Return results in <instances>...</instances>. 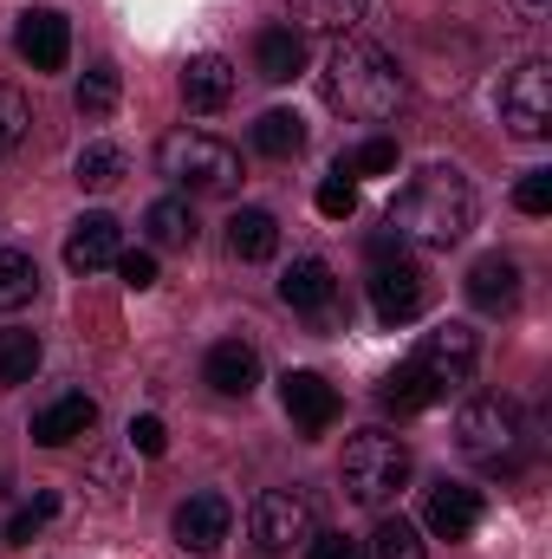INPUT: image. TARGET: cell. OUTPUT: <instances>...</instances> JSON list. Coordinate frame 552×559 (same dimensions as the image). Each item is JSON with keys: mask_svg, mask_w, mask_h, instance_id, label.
I'll list each match as a JSON object with an SVG mask.
<instances>
[{"mask_svg": "<svg viewBox=\"0 0 552 559\" xmlns=\"http://www.w3.org/2000/svg\"><path fill=\"white\" fill-rule=\"evenodd\" d=\"M514 209H520V215H547L552 209V169H527V176L514 182Z\"/></svg>", "mask_w": 552, "mask_h": 559, "instance_id": "obj_35", "label": "cell"}, {"mask_svg": "<svg viewBox=\"0 0 552 559\" xmlns=\"http://www.w3.org/2000/svg\"><path fill=\"white\" fill-rule=\"evenodd\" d=\"M143 228H149V248H195V209L182 195H163L143 209Z\"/></svg>", "mask_w": 552, "mask_h": 559, "instance_id": "obj_23", "label": "cell"}, {"mask_svg": "<svg viewBox=\"0 0 552 559\" xmlns=\"http://www.w3.org/2000/svg\"><path fill=\"white\" fill-rule=\"evenodd\" d=\"M33 371H39V338L0 332V384H33Z\"/></svg>", "mask_w": 552, "mask_h": 559, "instance_id": "obj_30", "label": "cell"}, {"mask_svg": "<svg viewBox=\"0 0 552 559\" xmlns=\"http://www.w3.org/2000/svg\"><path fill=\"white\" fill-rule=\"evenodd\" d=\"M248 527H254V540H261L267 554H292V547H305V540L319 534L312 495H305V488H267V495H254Z\"/></svg>", "mask_w": 552, "mask_h": 559, "instance_id": "obj_6", "label": "cell"}, {"mask_svg": "<svg viewBox=\"0 0 552 559\" xmlns=\"http://www.w3.org/2000/svg\"><path fill=\"white\" fill-rule=\"evenodd\" d=\"M435 397H442V391H435V384H429L416 365H397V371L377 384V404H384L391 417H416V411H429Z\"/></svg>", "mask_w": 552, "mask_h": 559, "instance_id": "obj_25", "label": "cell"}, {"mask_svg": "<svg viewBox=\"0 0 552 559\" xmlns=\"http://www.w3.org/2000/svg\"><path fill=\"white\" fill-rule=\"evenodd\" d=\"M202 378H208V391H221V397H248V391L261 384V352H254L248 338H221V345H208Z\"/></svg>", "mask_w": 552, "mask_h": 559, "instance_id": "obj_15", "label": "cell"}, {"mask_svg": "<svg viewBox=\"0 0 552 559\" xmlns=\"http://www.w3.org/2000/svg\"><path fill=\"white\" fill-rule=\"evenodd\" d=\"M422 527H429L435 540H468V534L481 527V495L461 488V481H435L429 501H422Z\"/></svg>", "mask_w": 552, "mask_h": 559, "instance_id": "obj_14", "label": "cell"}, {"mask_svg": "<svg viewBox=\"0 0 552 559\" xmlns=\"http://www.w3.org/2000/svg\"><path fill=\"white\" fill-rule=\"evenodd\" d=\"M455 449L481 468V475H514L527 462V417L507 397H475L455 417Z\"/></svg>", "mask_w": 552, "mask_h": 559, "instance_id": "obj_4", "label": "cell"}, {"mask_svg": "<svg viewBox=\"0 0 552 559\" xmlns=\"http://www.w3.org/2000/svg\"><path fill=\"white\" fill-rule=\"evenodd\" d=\"M156 169L176 182V189H195V195H228L241 182V156L208 131H169L156 143Z\"/></svg>", "mask_w": 552, "mask_h": 559, "instance_id": "obj_5", "label": "cell"}, {"mask_svg": "<svg viewBox=\"0 0 552 559\" xmlns=\"http://www.w3.org/2000/svg\"><path fill=\"white\" fill-rule=\"evenodd\" d=\"M228 98H235V66L221 52H195L182 66V105L189 111H221Z\"/></svg>", "mask_w": 552, "mask_h": 559, "instance_id": "obj_18", "label": "cell"}, {"mask_svg": "<svg viewBox=\"0 0 552 559\" xmlns=\"http://www.w3.org/2000/svg\"><path fill=\"white\" fill-rule=\"evenodd\" d=\"M319 92H325V105H332L338 118H351V124H384V118H397V105H404V72H397L371 39H338L332 59H325V72H319Z\"/></svg>", "mask_w": 552, "mask_h": 559, "instance_id": "obj_2", "label": "cell"}, {"mask_svg": "<svg viewBox=\"0 0 552 559\" xmlns=\"http://www.w3.org/2000/svg\"><path fill=\"white\" fill-rule=\"evenodd\" d=\"M228 254H235V261H274L279 254V222L267 209H235V215H228Z\"/></svg>", "mask_w": 552, "mask_h": 559, "instance_id": "obj_20", "label": "cell"}, {"mask_svg": "<svg viewBox=\"0 0 552 559\" xmlns=\"http://www.w3.org/2000/svg\"><path fill=\"white\" fill-rule=\"evenodd\" d=\"M118 274H124L131 293H149V286H156V254H149V248H124V254H118Z\"/></svg>", "mask_w": 552, "mask_h": 559, "instance_id": "obj_36", "label": "cell"}, {"mask_svg": "<svg viewBox=\"0 0 552 559\" xmlns=\"http://www.w3.org/2000/svg\"><path fill=\"white\" fill-rule=\"evenodd\" d=\"M305 559H358V540H345V534H312V540H305Z\"/></svg>", "mask_w": 552, "mask_h": 559, "instance_id": "obj_38", "label": "cell"}, {"mask_svg": "<svg viewBox=\"0 0 552 559\" xmlns=\"http://www.w3.org/2000/svg\"><path fill=\"white\" fill-rule=\"evenodd\" d=\"M358 559H422V540H416V527L404 514H384V521L371 527V540H364Z\"/></svg>", "mask_w": 552, "mask_h": 559, "instance_id": "obj_29", "label": "cell"}, {"mask_svg": "<svg viewBox=\"0 0 552 559\" xmlns=\"http://www.w3.org/2000/svg\"><path fill=\"white\" fill-rule=\"evenodd\" d=\"M26 124H33V105H26L13 85H0V156H13V150H20Z\"/></svg>", "mask_w": 552, "mask_h": 559, "instance_id": "obj_33", "label": "cell"}, {"mask_svg": "<svg viewBox=\"0 0 552 559\" xmlns=\"http://www.w3.org/2000/svg\"><path fill=\"white\" fill-rule=\"evenodd\" d=\"M72 176H79V189L111 195V189L131 176V156H124L118 143H85V150H79V163H72Z\"/></svg>", "mask_w": 552, "mask_h": 559, "instance_id": "obj_22", "label": "cell"}, {"mask_svg": "<svg viewBox=\"0 0 552 559\" xmlns=\"http://www.w3.org/2000/svg\"><path fill=\"white\" fill-rule=\"evenodd\" d=\"M279 404H286V417L299 423L305 436H325V429L338 423V391H332L319 371H286V378H279Z\"/></svg>", "mask_w": 552, "mask_h": 559, "instance_id": "obj_13", "label": "cell"}, {"mask_svg": "<svg viewBox=\"0 0 552 559\" xmlns=\"http://www.w3.org/2000/svg\"><path fill=\"white\" fill-rule=\"evenodd\" d=\"M52 514H59V495L46 488V495H33V501H26V508H20V514L7 521V540H33V534H39V527H46Z\"/></svg>", "mask_w": 552, "mask_h": 559, "instance_id": "obj_34", "label": "cell"}, {"mask_svg": "<svg viewBox=\"0 0 552 559\" xmlns=\"http://www.w3.org/2000/svg\"><path fill=\"white\" fill-rule=\"evenodd\" d=\"M468 306L488 312V319L514 312V306H520V267H514L507 254H481V261L468 267Z\"/></svg>", "mask_w": 552, "mask_h": 559, "instance_id": "obj_16", "label": "cell"}, {"mask_svg": "<svg viewBox=\"0 0 552 559\" xmlns=\"http://www.w3.org/2000/svg\"><path fill=\"white\" fill-rule=\"evenodd\" d=\"M228 527H235V508H228L221 495H189V501L176 508V521H169L176 547H189V554H215V547L228 540Z\"/></svg>", "mask_w": 552, "mask_h": 559, "instance_id": "obj_12", "label": "cell"}, {"mask_svg": "<svg viewBox=\"0 0 552 559\" xmlns=\"http://www.w3.org/2000/svg\"><path fill=\"white\" fill-rule=\"evenodd\" d=\"M254 66H261L267 85L299 79V72H305V33H292V26H261V33H254Z\"/></svg>", "mask_w": 552, "mask_h": 559, "instance_id": "obj_19", "label": "cell"}, {"mask_svg": "<svg viewBox=\"0 0 552 559\" xmlns=\"http://www.w3.org/2000/svg\"><path fill=\"white\" fill-rule=\"evenodd\" d=\"M131 449H137V455H163V449H169V429L156 417H131Z\"/></svg>", "mask_w": 552, "mask_h": 559, "instance_id": "obj_37", "label": "cell"}, {"mask_svg": "<svg viewBox=\"0 0 552 559\" xmlns=\"http://www.w3.org/2000/svg\"><path fill=\"white\" fill-rule=\"evenodd\" d=\"M410 365L435 384V391H455V384L475 378V365H481V338H475L468 325H435V332H422V345H416Z\"/></svg>", "mask_w": 552, "mask_h": 559, "instance_id": "obj_8", "label": "cell"}, {"mask_svg": "<svg viewBox=\"0 0 552 559\" xmlns=\"http://www.w3.org/2000/svg\"><path fill=\"white\" fill-rule=\"evenodd\" d=\"M501 124L514 138H547L552 131V66L547 59H527L501 79Z\"/></svg>", "mask_w": 552, "mask_h": 559, "instance_id": "obj_7", "label": "cell"}, {"mask_svg": "<svg viewBox=\"0 0 552 559\" xmlns=\"http://www.w3.org/2000/svg\"><path fill=\"white\" fill-rule=\"evenodd\" d=\"M332 293H338V280H332L325 261H292V267L279 274V299H286L292 312H325Z\"/></svg>", "mask_w": 552, "mask_h": 559, "instance_id": "obj_21", "label": "cell"}, {"mask_svg": "<svg viewBox=\"0 0 552 559\" xmlns=\"http://www.w3.org/2000/svg\"><path fill=\"white\" fill-rule=\"evenodd\" d=\"M429 306V280L410 254H391V261H371V312L384 325H410L416 312Z\"/></svg>", "mask_w": 552, "mask_h": 559, "instance_id": "obj_9", "label": "cell"}, {"mask_svg": "<svg viewBox=\"0 0 552 559\" xmlns=\"http://www.w3.org/2000/svg\"><path fill=\"white\" fill-rule=\"evenodd\" d=\"M338 169H345V176H391V169H397V143L391 138L358 143L351 156H338Z\"/></svg>", "mask_w": 552, "mask_h": 559, "instance_id": "obj_32", "label": "cell"}, {"mask_svg": "<svg viewBox=\"0 0 552 559\" xmlns=\"http://www.w3.org/2000/svg\"><path fill=\"white\" fill-rule=\"evenodd\" d=\"M13 46H20V59L33 72H59L72 59V20L52 13V7H26L20 26H13Z\"/></svg>", "mask_w": 552, "mask_h": 559, "instance_id": "obj_10", "label": "cell"}, {"mask_svg": "<svg viewBox=\"0 0 552 559\" xmlns=\"http://www.w3.org/2000/svg\"><path fill=\"white\" fill-rule=\"evenodd\" d=\"M33 293H39V267H33V254H26V248H0V312L33 306Z\"/></svg>", "mask_w": 552, "mask_h": 559, "instance_id": "obj_28", "label": "cell"}, {"mask_svg": "<svg viewBox=\"0 0 552 559\" xmlns=\"http://www.w3.org/2000/svg\"><path fill=\"white\" fill-rule=\"evenodd\" d=\"M319 215H325V222H351V215H358V176L332 169V176L319 182Z\"/></svg>", "mask_w": 552, "mask_h": 559, "instance_id": "obj_31", "label": "cell"}, {"mask_svg": "<svg viewBox=\"0 0 552 559\" xmlns=\"http://www.w3.org/2000/svg\"><path fill=\"white\" fill-rule=\"evenodd\" d=\"M364 20V0H292V33H351Z\"/></svg>", "mask_w": 552, "mask_h": 559, "instance_id": "obj_24", "label": "cell"}, {"mask_svg": "<svg viewBox=\"0 0 552 559\" xmlns=\"http://www.w3.org/2000/svg\"><path fill=\"white\" fill-rule=\"evenodd\" d=\"M410 442L391 436V429H358L345 442V462H338V481H345V501L384 514L404 488H410Z\"/></svg>", "mask_w": 552, "mask_h": 559, "instance_id": "obj_3", "label": "cell"}, {"mask_svg": "<svg viewBox=\"0 0 552 559\" xmlns=\"http://www.w3.org/2000/svg\"><path fill=\"white\" fill-rule=\"evenodd\" d=\"M391 228L404 235V248H455L475 228V189L455 163H429L410 176V189L391 202Z\"/></svg>", "mask_w": 552, "mask_h": 559, "instance_id": "obj_1", "label": "cell"}, {"mask_svg": "<svg viewBox=\"0 0 552 559\" xmlns=\"http://www.w3.org/2000/svg\"><path fill=\"white\" fill-rule=\"evenodd\" d=\"M118 254H124V228H118V215L92 209V215L72 222V235H65V267H72V274L118 267Z\"/></svg>", "mask_w": 552, "mask_h": 559, "instance_id": "obj_11", "label": "cell"}, {"mask_svg": "<svg viewBox=\"0 0 552 559\" xmlns=\"http://www.w3.org/2000/svg\"><path fill=\"white\" fill-rule=\"evenodd\" d=\"M118 92H124V79H118V66H92L85 79H79V92H72V105H79V118L85 124H105L111 111H118Z\"/></svg>", "mask_w": 552, "mask_h": 559, "instance_id": "obj_27", "label": "cell"}, {"mask_svg": "<svg viewBox=\"0 0 552 559\" xmlns=\"http://www.w3.org/2000/svg\"><path fill=\"white\" fill-rule=\"evenodd\" d=\"M92 423H98V404H92L85 391H65L59 404H46V411L33 417V442H39V449H65V442H79V436H92Z\"/></svg>", "mask_w": 552, "mask_h": 559, "instance_id": "obj_17", "label": "cell"}, {"mask_svg": "<svg viewBox=\"0 0 552 559\" xmlns=\"http://www.w3.org/2000/svg\"><path fill=\"white\" fill-rule=\"evenodd\" d=\"M254 150L274 156V163H292L305 150V118L299 111H261L254 118Z\"/></svg>", "mask_w": 552, "mask_h": 559, "instance_id": "obj_26", "label": "cell"}]
</instances>
